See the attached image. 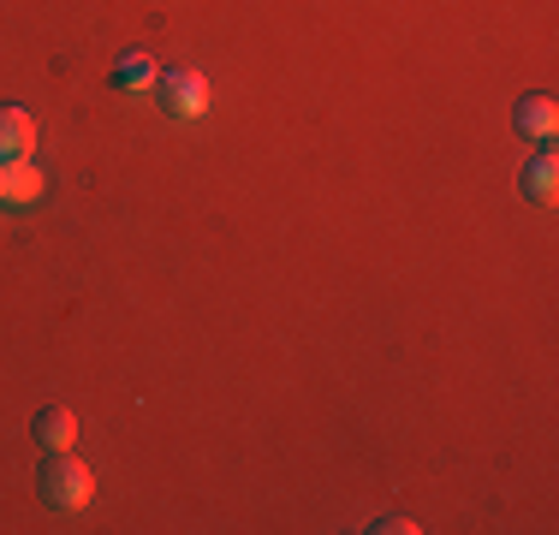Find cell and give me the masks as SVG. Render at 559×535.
<instances>
[{"mask_svg": "<svg viewBox=\"0 0 559 535\" xmlns=\"http://www.w3.org/2000/svg\"><path fill=\"white\" fill-rule=\"evenodd\" d=\"M43 500L48 506H60V512H78V506L90 500V488H96V476L84 471L78 459H66V452H55V459H43Z\"/></svg>", "mask_w": 559, "mask_h": 535, "instance_id": "obj_1", "label": "cell"}, {"mask_svg": "<svg viewBox=\"0 0 559 535\" xmlns=\"http://www.w3.org/2000/svg\"><path fill=\"white\" fill-rule=\"evenodd\" d=\"M155 96H162V107L173 119H197L209 107V78L191 72V66H167V72L155 78Z\"/></svg>", "mask_w": 559, "mask_h": 535, "instance_id": "obj_2", "label": "cell"}, {"mask_svg": "<svg viewBox=\"0 0 559 535\" xmlns=\"http://www.w3.org/2000/svg\"><path fill=\"white\" fill-rule=\"evenodd\" d=\"M43 191H48V179L31 167V155H7V160H0V203H7V209L36 203Z\"/></svg>", "mask_w": 559, "mask_h": 535, "instance_id": "obj_3", "label": "cell"}, {"mask_svg": "<svg viewBox=\"0 0 559 535\" xmlns=\"http://www.w3.org/2000/svg\"><path fill=\"white\" fill-rule=\"evenodd\" d=\"M512 119H518V131H524V138H536V143H554V131H559V107H554V96H524Z\"/></svg>", "mask_w": 559, "mask_h": 535, "instance_id": "obj_4", "label": "cell"}, {"mask_svg": "<svg viewBox=\"0 0 559 535\" xmlns=\"http://www.w3.org/2000/svg\"><path fill=\"white\" fill-rule=\"evenodd\" d=\"M554 179H559V155H554V143H542L536 160L524 167V179H518V185H524L530 203H554Z\"/></svg>", "mask_w": 559, "mask_h": 535, "instance_id": "obj_5", "label": "cell"}, {"mask_svg": "<svg viewBox=\"0 0 559 535\" xmlns=\"http://www.w3.org/2000/svg\"><path fill=\"white\" fill-rule=\"evenodd\" d=\"M31 143H36L31 114H24V107H0V160H7V155H31Z\"/></svg>", "mask_w": 559, "mask_h": 535, "instance_id": "obj_6", "label": "cell"}, {"mask_svg": "<svg viewBox=\"0 0 559 535\" xmlns=\"http://www.w3.org/2000/svg\"><path fill=\"white\" fill-rule=\"evenodd\" d=\"M36 440H43L48 452H66V447L78 440V417H72L66 405H48L43 417H36Z\"/></svg>", "mask_w": 559, "mask_h": 535, "instance_id": "obj_7", "label": "cell"}, {"mask_svg": "<svg viewBox=\"0 0 559 535\" xmlns=\"http://www.w3.org/2000/svg\"><path fill=\"white\" fill-rule=\"evenodd\" d=\"M155 60L143 48H131V54H119V66H114V90H155Z\"/></svg>", "mask_w": 559, "mask_h": 535, "instance_id": "obj_8", "label": "cell"}]
</instances>
